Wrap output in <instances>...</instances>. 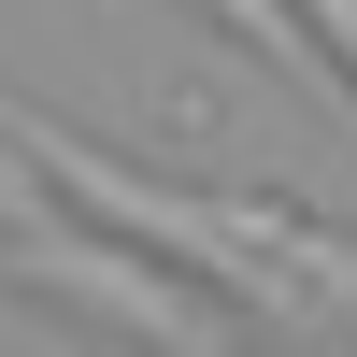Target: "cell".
<instances>
[{
	"instance_id": "obj_1",
	"label": "cell",
	"mask_w": 357,
	"mask_h": 357,
	"mask_svg": "<svg viewBox=\"0 0 357 357\" xmlns=\"http://www.w3.org/2000/svg\"><path fill=\"white\" fill-rule=\"evenodd\" d=\"M200 15H215L229 43H257V57H272V72H314V29L286 15V0H200Z\"/></svg>"
},
{
	"instance_id": "obj_2",
	"label": "cell",
	"mask_w": 357,
	"mask_h": 357,
	"mask_svg": "<svg viewBox=\"0 0 357 357\" xmlns=\"http://www.w3.org/2000/svg\"><path fill=\"white\" fill-rule=\"evenodd\" d=\"M301 29H314V43L343 57V86H357V0H301Z\"/></svg>"
}]
</instances>
